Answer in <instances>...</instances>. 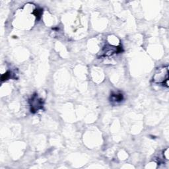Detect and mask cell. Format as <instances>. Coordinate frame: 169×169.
I'll return each instance as SVG.
<instances>
[{
	"instance_id": "obj_2",
	"label": "cell",
	"mask_w": 169,
	"mask_h": 169,
	"mask_svg": "<svg viewBox=\"0 0 169 169\" xmlns=\"http://www.w3.org/2000/svg\"><path fill=\"white\" fill-rule=\"evenodd\" d=\"M123 99V95L122 94H113L112 95V101L116 102H120Z\"/></svg>"
},
{
	"instance_id": "obj_1",
	"label": "cell",
	"mask_w": 169,
	"mask_h": 169,
	"mask_svg": "<svg viewBox=\"0 0 169 169\" xmlns=\"http://www.w3.org/2000/svg\"><path fill=\"white\" fill-rule=\"evenodd\" d=\"M31 105L32 107L31 110L34 112V111H37V110H39L40 109H41L43 104L41 99L39 98L37 96L34 95L33 96V97L32 98L31 101Z\"/></svg>"
}]
</instances>
